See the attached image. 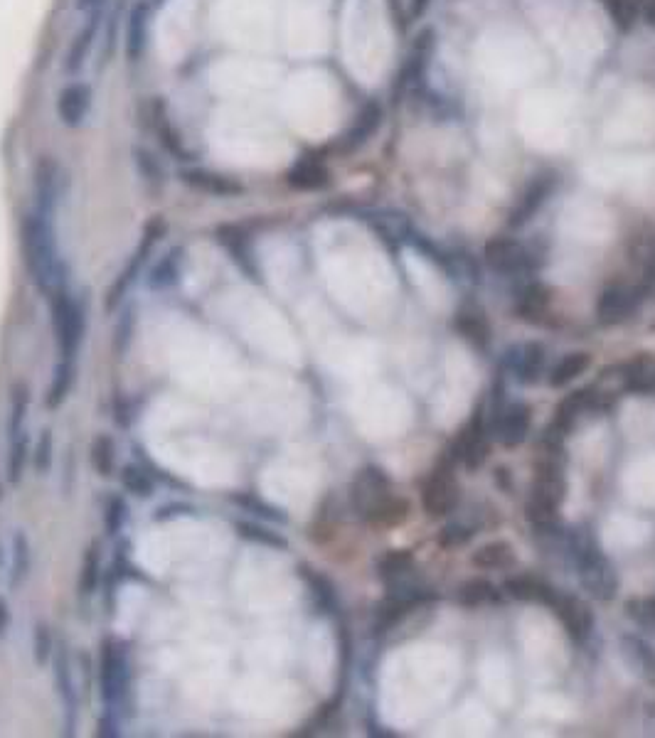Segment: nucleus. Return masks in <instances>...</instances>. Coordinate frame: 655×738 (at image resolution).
Instances as JSON below:
<instances>
[{
    "label": "nucleus",
    "instance_id": "nucleus-1",
    "mask_svg": "<svg viewBox=\"0 0 655 738\" xmlns=\"http://www.w3.org/2000/svg\"><path fill=\"white\" fill-rule=\"evenodd\" d=\"M20 246L30 281L42 296H50L57 288L67 286V266L60 256V244L55 234V217L33 210L20 224Z\"/></svg>",
    "mask_w": 655,
    "mask_h": 738
},
{
    "label": "nucleus",
    "instance_id": "nucleus-2",
    "mask_svg": "<svg viewBox=\"0 0 655 738\" xmlns=\"http://www.w3.org/2000/svg\"><path fill=\"white\" fill-rule=\"evenodd\" d=\"M350 505L365 522L377 527H392L407 520L409 502L392 492V483L385 470L362 468L350 485Z\"/></svg>",
    "mask_w": 655,
    "mask_h": 738
},
{
    "label": "nucleus",
    "instance_id": "nucleus-3",
    "mask_svg": "<svg viewBox=\"0 0 655 738\" xmlns=\"http://www.w3.org/2000/svg\"><path fill=\"white\" fill-rule=\"evenodd\" d=\"M30 409H33V387L28 382L13 384L8 414V456H5V478L10 485L23 483L33 453V438L28 429Z\"/></svg>",
    "mask_w": 655,
    "mask_h": 738
},
{
    "label": "nucleus",
    "instance_id": "nucleus-4",
    "mask_svg": "<svg viewBox=\"0 0 655 738\" xmlns=\"http://www.w3.org/2000/svg\"><path fill=\"white\" fill-rule=\"evenodd\" d=\"M47 301H50V323L57 355H60V360H77L84 338H87V306H84L82 298L72 296L67 286L50 293Z\"/></svg>",
    "mask_w": 655,
    "mask_h": 738
},
{
    "label": "nucleus",
    "instance_id": "nucleus-5",
    "mask_svg": "<svg viewBox=\"0 0 655 738\" xmlns=\"http://www.w3.org/2000/svg\"><path fill=\"white\" fill-rule=\"evenodd\" d=\"M131 694V657L119 638L109 635L99 645V697L104 711L121 714Z\"/></svg>",
    "mask_w": 655,
    "mask_h": 738
},
{
    "label": "nucleus",
    "instance_id": "nucleus-6",
    "mask_svg": "<svg viewBox=\"0 0 655 738\" xmlns=\"http://www.w3.org/2000/svg\"><path fill=\"white\" fill-rule=\"evenodd\" d=\"M165 234H168V219H165L163 215H153L146 224H143L141 239H138V246L133 249L131 259L126 261L124 269L119 271V276L111 281L109 291H106V296H104V310H106V313H109V315L116 313L121 303L126 301V296H129L131 288L136 286V281L141 278L143 269H146L148 259L153 256L156 246L163 242Z\"/></svg>",
    "mask_w": 655,
    "mask_h": 738
},
{
    "label": "nucleus",
    "instance_id": "nucleus-7",
    "mask_svg": "<svg viewBox=\"0 0 655 738\" xmlns=\"http://www.w3.org/2000/svg\"><path fill=\"white\" fill-rule=\"evenodd\" d=\"M572 554L582 586L587 588L591 596L599 598V601H611L616 596V591H619V579H616L611 561L601 554L594 539L587 537V534L574 537Z\"/></svg>",
    "mask_w": 655,
    "mask_h": 738
},
{
    "label": "nucleus",
    "instance_id": "nucleus-8",
    "mask_svg": "<svg viewBox=\"0 0 655 738\" xmlns=\"http://www.w3.org/2000/svg\"><path fill=\"white\" fill-rule=\"evenodd\" d=\"M567 492L562 468L557 463H542L527 502V520L535 529H552L559 520V505Z\"/></svg>",
    "mask_w": 655,
    "mask_h": 738
},
{
    "label": "nucleus",
    "instance_id": "nucleus-9",
    "mask_svg": "<svg viewBox=\"0 0 655 738\" xmlns=\"http://www.w3.org/2000/svg\"><path fill=\"white\" fill-rule=\"evenodd\" d=\"M377 569H380L382 581H385L387 593H390L392 598L422 603L431 596V593H426L422 581H419V571L412 554L407 552L385 554L380 559V564H377Z\"/></svg>",
    "mask_w": 655,
    "mask_h": 738
},
{
    "label": "nucleus",
    "instance_id": "nucleus-10",
    "mask_svg": "<svg viewBox=\"0 0 655 738\" xmlns=\"http://www.w3.org/2000/svg\"><path fill=\"white\" fill-rule=\"evenodd\" d=\"M459 483H456L454 468L449 463L436 465L434 473L424 483L422 490V505L431 517H444L454 512L456 502H459Z\"/></svg>",
    "mask_w": 655,
    "mask_h": 738
},
{
    "label": "nucleus",
    "instance_id": "nucleus-11",
    "mask_svg": "<svg viewBox=\"0 0 655 738\" xmlns=\"http://www.w3.org/2000/svg\"><path fill=\"white\" fill-rule=\"evenodd\" d=\"M483 256H486V264L498 274H523L532 266L530 251L515 239H491Z\"/></svg>",
    "mask_w": 655,
    "mask_h": 738
},
{
    "label": "nucleus",
    "instance_id": "nucleus-12",
    "mask_svg": "<svg viewBox=\"0 0 655 738\" xmlns=\"http://www.w3.org/2000/svg\"><path fill=\"white\" fill-rule=\"evenodd\" d=\"M180 180L190 187V190L202 192V195L217 197V200H234V197L244 195V185L237 178L230 175L212 173L205 168H188L180 173Z\"/></svg>",
    "mask_w": 655,
    "mask_h": 738
},
{
    "label": "nucleus",
    "instance_id": "nucleus-13",
    "mask_svg": "<svg viewBox=\"0 0 655 738\" xmlns=\"http://www.w3.org/2000/svg\"><path fill=\"white\" fill-rule=\"evenodd\" d=\"M550 608L559 615L569 638L577 640V643H587L591 638V630H594V613H591L587 603L574 596H559L557 593L555 603Z\"/></svg>",
    "mask_w": 655,
    "mask_h": 738
},
{
    "label": "nucleus",
    "instance_id": "nucleus-14",
    "mask_svg": "<svg viewBox=\"0 0 655 738\" xmlns=\"http://www.w3.org/2000/svg\"><path fill=\"white\" fill-rule=\"evenodd\" d=\"M491 431L498 436V441L503 446H518L527 438L530 431V409L525 404H508L498 406L493 416Z\"/></svg>",
    "mask_w": 655,
    "mask_h": 738
},
{
    "label": "nucleus",
    "instance_id": "nucleus-15",
    "mask_svg": "<svg viewBox=\"0 0 655 738\" xmlns=\"http://www.w3.org/2000/svg\"><path fill=\"white\" fill-rule=\"evenodd\" d=\"M57 119L65 123L67 128H79L87 121L92 111V89L84 82H72L57 94Z\"/></svg>",
    "mask_w": 655,
    "mask_h": 738
},
{
    "label": "nucleus",
    "instance_id": "nucleus-16",
    "mask_svg": "<svg viewBox=\"0 0 655 738\" xmlns=\"http://www.w3.org/2000/svg\"><path fill=\"white\" fill-rule=\"evenodd\" d=\"M491 426L483 421V411H476L471 424L461 433L459 443H456V456L461 458L463 465L468 468H478L488 456V446H491V436H488Z\"/></svg>",
    "mask_w": 655,
    "mask_h": 738
},
{
    "label": "nucleus",
    "instance_id": "nucleus-17",
    "mask_svg": "<svg viewBox=\"0 0 655 738\" xmlns=\"http://www.w3.org/2000/svg\"><path fill=\"white\" fill-rule=\"evenodd\" d=\"M33 574V542L25 529H15L8 552V588L20 591Z\"/></svg>",
    "mask_w": 655,
    "mask_h": 738
},
{
    "label": "nucleus",
    "instance_id": "nucleus-18",
    "mask_svg": "<svg viewBox=\"0 0 655 738\" xmlns=\"http://www.w3.org/2000/svg\"><path fill=\"white\" fill-rule=\"evenodd\" d=\"M151 0H136L126 18V57L138 62L148 47V30H151Z\"/></svg>",
    "mask_w": 655,
    "mask_h": 738
},
{
    "label": "nucleus",
    "instance_id": "nucleus-19",
    "mask_svg": "<svg viewBox=\"0 0 655 738\" xmlns=\"http://www.w3.org/2000/svg\"><path fill=\"white\" fill-rule=\"evenodd\" d=\"M638 306V291L628 286H611L601 293L599 306H596V315H599L601 325H616L626 320Z\"/></svg>",
    "mask_w": 655,
    "mask_h": 738
},
{
    "label": "nucleus",
    "instance_id": "nucleus-20",
    "mask_svg": "<svg viewBox=\"0 0 655 738\" xmlns=\"http://www.w3.org/2000/svg\"><path fill=\"white\" fill-rule=\"evenodd\" d=\"M101 18H104V3L99 0V3L92 5L87 23H84V28L79 30V35L74 37L72 47H69L67 62H65V69L69 74H77L79 69L84 67V62H87V57L92 55V47H94V40H97Z\"/></svg>",
    "mask_w": 655,
    "mask_h": 738
},
{
    "label": "nucleus",
    "instance_id": "nucleus-21",
    "mask_svg": "<svg viewBox=\"0 0 655 738\" xmlns=\"http://www.w3.org/2000/svg\"><path fill=\"white\" fill-rule=\"evenodd\" d=\"M52 677H55V689L62 699V707H65L67 729L72 731L74 714H77V684H74L72 662H69L65 647H57L55 655H52Z\"/></svg>",
    "mask_w": 655,
    "mask_h": 738
},
{
    "label": "nucleus",
    "instance_id": "nucleus-22",
    "mask_svg": "<svg viewBox=\"0 0 655 738\" xmlns=\"http://www.w3.org/2000/svg\"><path fill=\"white\" fill-rule=\"evenodd\" d=\"M510 369H513V374L520 382H537L542 369H545V347L537 345V342H527V345L515 347L510 352Z\"/></svg>",
    "mask_w": 655,
    "mask_h": 738
},
{
    "label": "nucleus",
    "instance_id": "nucleus-23",
    "mask_svg": "<svg viewBox=\"0 0 655 738\" xmlns=\"http://www.w3.org/2000/svg\"><path fill=\"white\" fill-rule=\"evenodd\" d=\"M57 200H60V178H57V165L50 160H42L35 173V210L55 217Z\"/></svg>",
    "mask_w": 655,
    "mask_h": 738
},
{
    "label": "nucleus",
    "instance_id": "nucleus-24",
    "mask_svg": "<svg viewBox=\"0 0 655 738\" xmlns=\"http://www.w3.org/2000/svg\"><path fill=\"white\" fill-rule=\"evenodd\" d=\"M183 264H185V251L180 246L168 249L161 259L153 264L151 274H148V288L151 291H168L183 276Z\"/></svg>",
    "mask_w": 655,
    "mask_h": 738
},
{
    "label": "nucleus",
    "instance_id": "nucleus-25",
    "mask_svg": "<svg viewBox=\"0 0 655 738\" xmlns=\"http://www.w3.org/2000/svg\"><path fill=\"white\" fill-rule=\"evenodd\" d=\"M74 382H77V360H60L57 357L55 367H52L50 387L45 394V406L50 411H57L69 399Z\"/></svg>",
    "mask_w": 655,
    "mask_h": 738
},
{
    "label": "nucleus",
    "instance_id": "nucleus-26",
    "mask_svg": "<svg viewBox=\"0 0 655 738\" xmlns=\"http://www.w3.org/2000/svg\"><path fill=\"white\" fill-rule=\"evenodd\" d=\"M101 581H104V559H101L99 542H92L82 556V571L77 579L79 598H94L99 593Z\"/></svg>",
    "mask_w": 655,
    "mask_h": 738
},
{
    "label": "nucleus",
    "instance_id": "nucleus-27",
    "mask_svg": "<svg viewBox=\"0 0 655 738\" xmlns=\"http://www.w3.org/2000/svg\"><path fill=\"white\" fill-rule=\"evenodd\" d=\"M429 52H431V32L426 30L422 32V35L417 37V42H414L412 52H409L407 57V64H404L402 74H399L397 79V96L407 92L409 87H414V84L422 79L424 69H426V62H429Z\"/></svg>",
    "mask_w": 655,
    "mask_h": 738
},
{
    "label": "nucleus",
    "instance_id": "nucleus-28",
    "mask_svg": "<svg viewBox=\"0 0 655 738\" xmlns=\"http://www.w3.org/2000/svg\"><path fill=\"white\" fill-rule=\"evenodd\" d=\"M289 185L294 190H303V192H313V190H323L330 183V173L326 168V163L316 158H303L298 160L294 168L289 170Z\"/></svg>",
    "mask_w": 655,
    "mask_h": 738
},
{
    "label": "nucleus",
    "instance_id": "nucleus-29",
    "mask_svg": "<svg viewBox=\"0 0 655 738\" xmlns=\"http://www.w3.org/2000/svg\"><path fill=\"white\" fill-rule=\"evenodd\" d=\"M234 529H237L239 537L257 544V547L274 549V552H286L289 549V539L262 520H234Z\"/></svg>",
    "mask_w": 655,
    "mask_h": 738
},
{
    "label": "nucleus",
    "instance_id": "nucleus-30",
    "mask_svg": "<svg viewBox=\"0 0 655 738\" xmlns=\"http://www.w3.org/2000/svg\"><path fill=\"white\" fill-rule=\"evenodd\" d=\"M505 591L518 601L545 603V606H552L557 598L555 588L542 579H535V576H513V579L505 581Z\"/></svg>",
    "mask_w": 655,
    "mask_h": 738
},
{
    "label": "nucleus",
    "instance_id": "nucleus-31",
    "mask_svg": "<svg viewBox=\"0 0 655 738\" xmlns=\"http://www.w3.org/2000/svg\"><path fill=\"white\" fill-rule=\"evenodd\" d=\"M552 190H555V178L535 180V183L527 187L525 195L520 197L518 207H515L513 217H510V224H513V227H520V224H525L527 219H530L537 210H540L542 205H545V200L550 197Z\"/></svg>",
    "mask_w": 655,
    "mask_h": 738
},
{
    "label": "nucleus",
    "instance_id": "nucleus-32",
    "mask_svg": "<svg viewBox=\"0 0 655 738\" xmlns=\"http://www.w3.org/2000/svg\"><path fill=\"white\" fill-rule=\"evenodd\" d=\"M89 463L99 478L109 480L116 475V441L109 433H97L89 443Z\"/></svg>",
    "mask_w": 655,
    "mask_h": 738
},
{
    "label": "nucleus",
    "instance_id": "nucleus-33",
    "mask_svg": "<svg viewBox=\"0 0 655 738\" xmlns=\"http://www.w3.org/2000/svg\"><path fill=\"white\" fill-rule=\"evenodd\" d=\"M217 239H220V244L225 246L227 251H230V256L234 261H237V266L244 271V274H247L249 278L259 276L257 266H254V256L249 254L247 239H244V234L239 232V229L220 227V229H217Z\"/></svg>",
    "mask_w": 655,
    "mask_h": 738
},
{
    "label": "nucleus",
    "instance_id": "nucleus-34",
    "mask_svg": "<svg viewBox=\"0 0 655 738\" xmlns=\"http://www.w3.org/2000/svg\"><path fill=\"white\" fill-rule=\"evenodd\" d=\"M230 502L232 505H237L239 510L249 512V515H254L262 522H271V524L286 522L284 512H281L279 507L271 505L269 500H264L262 495H257V492H234V495H230Z\"/></svg>",
    "mask_w": 655,
    "mask_h": 738
},
{
    "label": "nucleus",
    "instance_id": "nucleus-35",
    "mask_svg": "<svg viewBox=\"0 0 655 738\" xmlns=\"http://www.w3.org/2000/svg\"><path fill=\"white\" fill-rule=\"evenodd\" d=\"M380 123H382V109H380V106L367 104L365 109L360 111L355 126L350 128L348 136H345V141H343L345 151H355V148H360L362 143H367V138H372V133L377 131V126H380Z\"/></svg>",
    "mask_w": 655,
    "mask_h": 738
},
{
    "label": "nucleus",
    "instance_id": "nucleus-36",
    "mask_svg": "<svg viewBox=\"0 0 655 738\" xmlns=\"http://www.w3.org/2000/svg\"><path fill=\"white\" fill-rule=\"evenodd\" d=\"M116 475H119L121 488L129 492V495L138 497V500H148V497L156 492V480H153V475L148 473L146 468H141L138 463H126Z\"/></svg>",
    "mask_w": 655,
    "mask_h": 738
},
{
    "label": "nucleus",
    "instance_id": "nucleus-37",
    "mask_svg": "<svg viewBox=\"0 0 655 738\" xmlns=\"http://www.w3.org/2000/svg\"><path fill=\"white\" fill-rule=\"evenodd\" d=\"M621 650L628 665L633 667V672L643 677H655V652L643 640L623 638Z\"/></svg>",
    "mask_w": 655,
    "mask_h": 738
},
{
    "label": "nucleus",
    "instance_id": "nucleus-38",
    "mask_svg": "<svg viewBox=\"0 0 655 738\" xmlns=\"http://www.w3.org/2000/svg\"><path fill=\"white\" fill-rule=\"evenodd\" d=\"M153 128H156V133H158V138H161L165 151L173 153L175 158H185V155H188L183 138H180V133L175 131L173 123H170L168 111H165V106L161 104V101H158L156 111H153Z\"/></svg>",
    "mask_w": 655,
    "mask_h": 738
},
{
    "label": "nucleus",
    "instance_id": "nucleus-39",
    "mask_svg": "<svg viewBox=\"0 0 655 738\" xmlns=\"http://www.w3.org/2000/svg\"><path fill=\"white\" fill-rule=\"evenodd\" d=\"M589 355L587 352H569L567 357L557 362L550 372V384L552 387H564V384L574 382L577 377H582L589 367Z\"/></svg>",
    "mask_w": 655,
    "mask_h": 738
},
{
    "label": "nucleus",
    "instance_id": "nucleus-40",
    "mask_svg": "<svg viewBox=\"0 0 655 738\" xmlns=\"http://www.w3.org/2000/svg\"><path fill=\"white\" fill-rule=\"evenodd\" d=\"M547 306H550V291L540 283H532L527 286L523 293H520V301H518V313L523 315L525 320H535L542 318L547 313Z\"/></svg>",
    "mask_w": 655,
    "mask_h": 738
},
{
    "label": "nucleus",
    "instance_id": "nucleus-41",
    "mask_svg": "<svg viewBox=\"0 0 655 738\" xmlns=\"http://www.w3.org/2000/svg\"><path fill=\"white\" fill-rule=\"evenodd\" d=\"M473 564H478L481 569H510L515 564V556L510 544L491 542L473 554Z\"/></svg>",
    "mask_w": 655,
    "mask_h": 738
},
{
    "label": "nucleus",
    "instance_id": "nucleus-42",
    "mask_svg": "<svg viewBox=\"0 0 655 738\" xmlns=\"http://www.w3.org/2000/svg\"><path fill=\"white\" fill-rule=\"evenodd\" d=\"M129 502L121 495H109L104 502V529L111 539L121 537L126 522H129Z\"/></svg>",
    "mask_w": 655,
    "mask_h": 738
},
{
    "label": "nucleus",
    "instance_id": "nucleus-43",
    "mask_svg": "<svg viewBox=\"0 0 655 738\" xmlns=\"http://www.w3.org/2000/svg\"><path fill=\"white\" fill-rule=\"evenodd\" d=\"M30 463H33L37 475H47L55 463V436L50 429H42L37 441L33 443V453H30Z\"/></svg>",
    "mask_w": 655,
    "mask_h": 738
},
{
    "label": "nucleus",
    "instance_id": "nucleus-44",
    "mask_svg": "<svg viewBox=\"0 0 655 738\" xmlns=\"http://www.w3.org/2000/svg\"><path fill=\"white\" fill-rule=\"evenodd\" d=\"M626 389L636 394L655 392V362H636L626 374Z\"/></svg>",
    "mask_w": 655,
    "mask_h": 738
},
{
    "label": "nucleus",
    "instance_id": "nucleus-45",
    "mask_svg": "<svg viewBox=\"0 0 655 738\" xmlns=\"http://www.w3.org/2000/svg\"><path fill=\"white\" fill-rule=\"evenodd\" d=\"M55 655V635H52L50 625L35 623L33 628V660L40 667H47Z\"/></svg>",
    "mask_w": 655,
    "mask_h": 738
},
{
    "label": "nucleus",
    "instance_id": "nucleus-46",
    "mask_svg": "<svg viewBox=\"0 0 655 738\" xmlns=\"http://www.w3.org/2000/svg\"><path fill=\"white\" fill-rule=\"evenodd\" d=\"M456 598H459V603H463V606H483V603L493 601L495 588L486 579H473L459 588V596Z\"/></svg>",
    "mask_w": 655,
    "mask_h": 738
},
{
    "label": "nucleus",
    "instance_id": "nucleus-47",
    "mask_svg": "<svg viewBox=\"0 0 655 738\" xmlns=\"http://www.w3.org/2000/svg\"><path fill=\"white\" fill-rule=\"evenodd\" d=\"M456 328L461 330L463 338H468L471 342H476V345H486L488 342V335H491V330H488V323L483 320L481 313H461L459 320H456Z\"/></svg>",
    "mask_w": 655,
    "mask_h": 738
},
{
    "label": "nucleus",
    "instance_id": "nucleus-48",
    "mask_svg": "<svg viewBox=\"0 0 655 738\" xmlns=\"http://www.w3.org/2000/svg\"><path fill=\"white\" fill-rule=\"evenodd\" d=\"M133 163L138 165V170H141V178L146 180V183L161 187L163 168L158 165V160L153 158L151 151H146V148H136V151H133Z\"/></svg>",
    "mask_w": 655,
    "mask_h": 738
},
{
    "label": "nucleus",
    "instance_id": "nucleus-49",
    "mask_svg": "<svg viewBox=\"0 0 655 738\" xmlns=\"http://www.w3.org/2000/svg\"><path fill=\"white\" fill-rule=\"evenodd\" d=\"M471 537L473 532L468 527H463V524H449V527L441 532L439 539L444 547H459V544H466Z\"/></svg>",
    "mask_w": 655,
    "mask_h": 738
},
{
    "label": "nucleus",
    "instance_id": "nucleus-50",
    "mask_svg": "<svg viewBox=\"0 0 655 738\" xmlns=\"http://www.w3.org/2000/svg\"><path fill=\"white\" fill-rule=\"evenodd\" d=\"M628 613L638 618L641 623L655 625V598H646V601H631L628 603Z\"/></svg>",
    "mask_w": 655,
    "mask_h": 738
},
{
    "label": "nucleus",
    "instance_id": "nucleus-51",
    "mask_svg": "<svg viewBox=\"0 0 655 738\" xmlns=\"http://www.w3.org/2000/svg\"><path fill=\"white\" fill-rule=\"evenodd\" d=\"M641 15L651 28H655V0H641Z\"/></svg>",
    "mask_w": 655,
    "mask_h": 738
},
{
    "label": "nucleus",
    "instance_id": "nucleus-52",
    "mask_svg": "<svg viewBox=\"0 0 655 738\" xmlns=\"http://www.w3.org/2000/svg\"><path fill=\"white\" fill-rule=\"evenodd\" d=\"M10 628V611H8V603L0 598V638L5 635V630Z\"/></svg>",
    "mask_w": 655,
    "mask_h": 738
},
{
    "label": "nucleus",
    "instance_id": "nucleus-53",
    "mask_svg": "<svg viewBox=\"0 0 655 738\" xmlns=\"http://www.w3.org/2000/svg\"><path fill=\"white\" fill-rule=\"evenodd\" d=\"M426 3H429V0H414V15H417V13H422V10L426 8Z\"/></svg>",
    "mask_w": 655,
    "mask_h": 738
},
{
    "label": "nucleus",
    "instance_id": "nucleus-54",
    "mask_svg": "<svg viewBox=\"0 0 655 738\" xmlns=\"http://www.w3.org/2000/svg\"><path fill=\"white\" fill-rule=\"evenodd\" d=\"M94 3H97V0H77V8L79 10H87V8H92Z\"/></svg>",
    "mask_w": 655,
    "mask_h": 738
},
{
    "label": "nucleus",
    "instance_id": "nucleus-55",
    "mask_svg": "<svg viewBox=\"0 0 655 738\" xmlns=\"http://www.w3.org/2000/svg\"><path fill=\"white\" fill-rule=\"evenodd\" d=\"M648 276H651V281L655 283V261H653V266H651V271H648Z\"/></svg>",
    "mask_w": 655,
    "mask_h": 738
},
{
    "label": "nucleus",
    "instance_id": "nucleus-56",
    "mask_svg": "<svg viewBox=\"0 0 655 738\" xmlns=\"http://www.w3.org/2000/svg\"><path fill=\"white\" fill-rule=\"evenodd\" d=\"M0 564H3V549H0Z\"/></svg>",
    "mask_w": 655,
    "mask_h": 738
}]
</instances>
